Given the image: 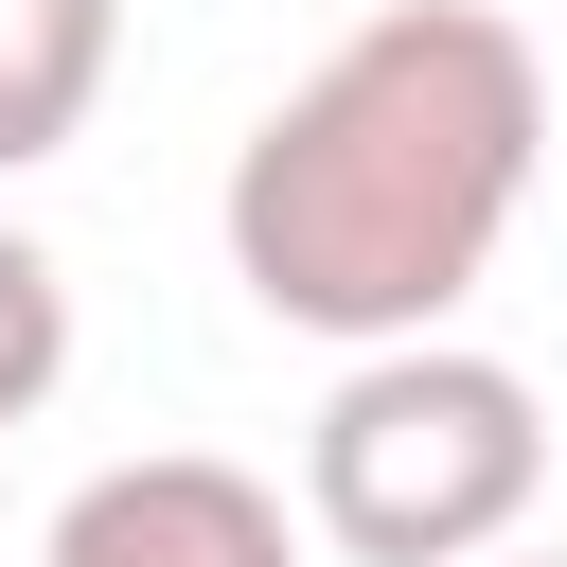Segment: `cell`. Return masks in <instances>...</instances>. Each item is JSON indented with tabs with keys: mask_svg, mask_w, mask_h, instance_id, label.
<instances>
[{
	"mask_svg": "<svg viewBox=\"0 0 567 567\" xmlns=\"http://www.w3.org/2000/svg\"><path fill=\"white\" fill-rule=\"evenodd\" d=\"M549 159V53L496 0H372L248 142H230V284L319 354L461 337Z\"/></svg>",
	"mask_w": 567,
	"mask_h": 567,
	"instance_id": "1",
	"label": "cell"
},
{
	"mask_svg": "<svg viewBox=\"0 0 567 567\" xmlns=\"http://www.w3.org/2000/svg\"><path fill=\"white\" fill-rule=\"evenodd\" d=\"M532 496H549V408L478 337L354 354L301 425V532L354 567H496L532 532Z\"/></svg>",
	"mask_w": 567,
	"mask_h": 567,
	"instance_id": "2",
	"label": "cell"
},
{
	"mask_svg": "<svg viewBox=\"0 0 567 567\" xmlns=\"http://www.w3.org/2000/svg\"><path fill=\"white\" fill-rule=\"evenodd\" d=\"M35 567H301V514H284V478H248L213 443H142L53 496Z\"/></svg>",
	"mask_w": 567,
	"mask_h": 567,
	"instance_id": "3",
	"label": "cell"
},
{
	"mask_svg": "<svg viewBox=\"0 0 567 567\" xmlns=\"http://www.w3.org/2000/svg\"><path fill=\"white\" fill-rule=\"evenodd\" d=\"M106 71H124V0H0V195L89 142Z\"/></svg>",
	"mask_w": 567,
	"mask_h": 567,
	"instance_id": "4",
	"label": "cell"
},
{
	"mask_svg": "<svg viewBox=\"0 0 567 567\" xmlns=\"http://www.w3.org/2000/svg\"><path fill=\"white\" fill-rule=\"evenodd\" d=\"M53 390H71V266L0 213V425H35Z\"/></svg>",
	"mask_w": 567,
	"mask_h": 567,
	"instance_id": "5",
	"label": "cell"
},
{
	"mask_svg": "<svg viewBox=\"0 0 567 567\" xmlns=\"http://www.w3.org/2000/svg\"><path fill=\"white\" fill-rule=\"evenodd\" d=\"M496 567H567V549H496Z\"/></svg>",
	"mask_w": 567,
	"mask_h": 567,
	"instance_id": "6",
	"label": "cell"
}]
</instances>
